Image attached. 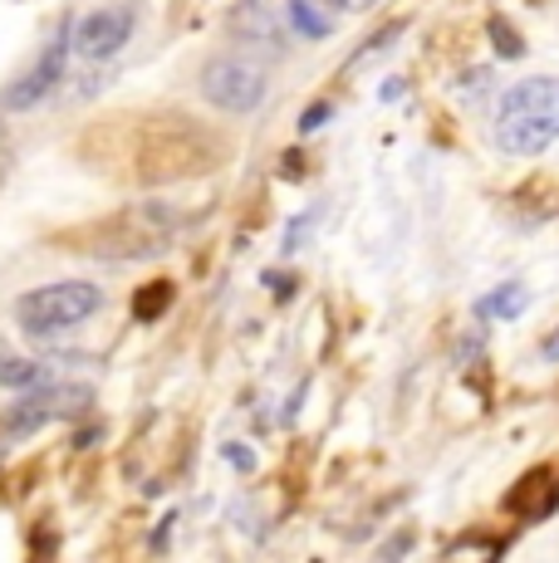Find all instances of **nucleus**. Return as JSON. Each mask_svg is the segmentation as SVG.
Returning <instances> with one entry per match:
<instances>
[{"mask_svg": "<svg viewBox=\"0 0 559 563\" xmlns=\"http://www.w3.org/2000/svg\"><path fill=\"white\" fill-rule=\"evenodd\" d=\"M496 143L511 157H540L559 143V79L530 74L496 108Z\"/></svg>", "mask_w": 559, "mask_h": 563, "instance_id": "nucleus-1", "label": "nucleus"}, {"mask_svg": "<svg viewBox=\"0 0 559 563\" xmlns=\"http://www.w3.org/2000/svg\"><path fill=\"white\" fill-rule=\"evenodd\" d=\"M103 309V289L89 279H59V285H40L15 299V329L25 339H55L74 333Z\"/></svg>", "mask_w": 559, "mask_h": 563, "instance_id": "nucleus-2", "label": "nucleus"}, {"mask_svg": "<svg viewBox=\"0 0 559 563\" xmlns=\"http://www.w3.org/2000/svg\"><path fill=\"white\" fill-rule=\"evenodd\" d=\"M94 407V387L84 383H45L35 393H20V402L6 411V437H30V431L50 427V421L79 417Z\"/></svg>", "mask_w": 559, "mask_h": 563, "instance_id": "nucleus-3", "label": "nucleus"}, {"mask_svg": "<svg viewBox=\"0 0 559 563\" xmlns=\"http://www.w3.org/2000/svg\"><path fill=\"white\" fill-rule=\"evenodd\" d=\"M265 89H271V79H265V69L251 59H211L207 69H201V93H207V103H217L221 113H255V108L265 103Z\"/></svg>", "mask_w": 559, "mask_h": 563, "instance_id": "nucleus-4", "label": "nucleus"}, {"mask_svg": "<svg viewBox=\"0 0 559 563\" xmlns=\"http://www.w3.org/2000/svg\"><path fill=\"white\" fill-rule=\"evenodd\" d=\"M69 59H74V49H69V30H55V35H50V45L40 49V59L30 64L25 74H15V79H10V89L0 93L6 113H30V108L45 103L50 93L59 89L64 74H69Z\"/></svg>", "mask_w": 559, "mask_h": 563, "instance_id": "nucleus-5", "label": "nucleus"}, {"mask_svg": "<svg viewBox=\"0 0 559 563\" xmlns=\"http://www.w3.org/2000/svg\"><path fill=\"white\" fill-rule=\"evenodd\" d=\"M133 40V10L128 5H103V10H89L79 25H69V49L79 54L84 64H103L113 59L118 49Z\"/></svg>", "mask_w": 559, "mask_h": 563, "instance_id": "nucleus-6", "label": "nucleus"}, {"mask_svg": "<svg viewBox=\"0 0 559 563\" xmlns=\"http://www.w3.org/2000/svg\"><path fill=\"white\" fill-rule=\"evenodd\" d=\"M55 383V367L35 363V358H20V353H0V387L10 393H35V387Z\"/></svg>", "mask_w": 559, "mask_h": 563, "instance_id": "nucleus-7", "label": "nucleus"}, {"mask_svg": "<svg viewBox=\"0 0 559 563\" xmlns=\"http://www.w3.org/2000/svg\"><path fill=\"white\" fill-rule=\"evenodd\" d=\"M289 25L305 40H325L335 35V5L329 0H289Z\"/></svg>", "mask_w": 559, "mask_h": 563, "instance_id": "nucleus-8", "label": "nucleus"}, {"mask_svg": "<svg viewBox=\"0 0 559 563\" xmlns=\"http://www.w3.org/2000/svg\"><path fill=\"white\" fill-rule=\"evenodd\" d=\"M525 309V285H501L476 305V319H515Z\"/></svg>", "mask_w": 559, "mask_h": 563, "instance_id": "nucleus-9", "label": "nucleus"}, {"mask_svg": "<svg viewBox=\"0 0 559 563\" xmlns=\"http://www.w3.org/2000/svg\"><path fill=\"white\" fill-rule=\"evenodd\" d=\"M486 30H491V40H496V49H501V54H520V40H515L511 30H505V20H491Z\"/></svg>", "mask_w": 559, "mask_h": 563, "instance_id": "nucleus-10", "label": "nucleus"}, {"mask_svg": "<svg viewBox=\"0 0 559 563\" xmlns=\"http://www.w3.org/2000/svg\"><path fill=\"white\" fill-rule=\"evenodd\" d=\"M325 118H329V103H319V108H309V113H305V123H299V128H305V133H315V128L325 123Z\"/></svg>", "mask_w": 559, "mask_h": 563, "instance_id": "nucleus-11", "label": "nucleus"}, {"mask_svg": "<svg viewBox=\"0 0 559 563\" xmlns=\"http://www.w3.org/2000/svg\"><path fill=\"white\" fill-rule=\"evenodd\" d=\"M329 5H335V10H353V15H359V10H373L379 0H329Z\"/></svg>", "mask_w": 559, "mask_h": 563, "instance_id": "nucleus-12", "label": "nucleus"}, {"mask_svg": "<svg viewBox=\"0 0 559 563\" xmlns=\"http://www.w3.org/2000/svg\"><path fill=\"white\" fill-rule=\"evenodd\" d=\"M226 456H231L235 465H241V471H251V465H255V456H251V451H245V446H231V451H226Z\"/></svg>", "mask_w": 559, "mask_h": 563, "instance_id": "nucleus-13", "label": "nucleus"}, {"mask_svg": "<svg viewBox=\"0 0 559 563\" xmlns=\"http://www.w3.org/2000/svg\"><path fill=\"white\" fill-rule=\"evenodd\" d=\"M540 353H545V363H559V329L550 333V343H545V349H540Z\"/></svg>", "mask_w": 559, "mask_h": 563, "instance_id": "nucleus-14", "label": "nucleus"}]
</instances>
